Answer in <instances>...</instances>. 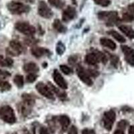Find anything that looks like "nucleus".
Here are the masks:
<instances>
[{"instance_id": "nucleus-14", "label": "nucleus", "mask_w": 134, "mask_h": 134, "mask_svg": "<svg viewBox=\"0 0 134 134\" xmlns=\"http://www.w3.org/2000/svg\"><path fill=\"white\" fill-rule=\"evenodd\" d=\"M31 53L36 58H41L44 55L49 54L50 52L46 48L42 47H34L31 50Z\"/></svg>"}, {"instance_id": "nucleus-36", "label": "nucleus", "mask_w": 134, "mask_h": 134, "mask_svg": "<svg viewBox=\"0 0 134 134\" xmlns=\"http://www.w3.org/2000/svg\"><path fill=\"white\" fill-rule=\"evenodd\" d=\"M40 134H49L48 130L45 127H42L40 128Z\"/></svg>"}, {"instance_id": "nucleus-33", "label": "nucleus", "mask_w": 134, "mask_h": 134, "mask_svg": "<svg viewBox=\"0 0 134 134\" xmlns=\"http://www.w3.org/2000/svg\"><path fill=\"white\" fill-rule=\"evenodd\" d=\"M111 63L113 66L117 67V64H118V63H119V58H118V57H117V56H113V55H111Z\"/></svg>"}, {"instance_id": "nucleus-21", "label": "nucleus", "mask_w": 134, "mask_h": 134, "mask_svg": "<svg viewBox=\"0 0 134 134\" xmlns=\"http://www.w3.org/2000/svg\"><path fill=\"white\" fill-rule=\"evenodd\" d=\"M49 87H50V89L52 90V91L54 93H55V94H57L58 97L61 98V99H64V98H65L66 97L65 93L60 91L58 88H57V87H55L54 86L52 85V84L50 83V82H49Z\"/></svg>"}, {"instance_id": "nucleus-13", "label": "nucleus", "mask_w": 134, "mask_h": 134, "mask_svg": "<svg viewBox=\"0 0 134 134\" xmlns=\"http://www.w3.org/2000/svg\"><path fill=\"white\" fill-rule=\"evenodd\" d=\"M85 61L87 64L91 66L96 65L100 62L99 57H98L97 54L95 52H91V53H88V54L86 55L85 58Z\"/></svg>"}, {"instance_id": "nucleus-9", "label": "nucleus", "mask_w": 134, "mask_h": 134, "mask_svg": "<svg viewBox=\"0 0 134 134\" xmlns=\"http://www.w3.org/2000/svg\"><path fill=\"white\" fill-rule=\"evenodd\" d=\"M23 51V46L21 43L17 40H12L9 42V48L7 49V52L12 56H18Z\"/></svg>"}, {"instance_id": "nucleus-12", "label": "nucleus", "mask_w": 134, "mask_h": 134, "mask_svg": "<svg viewBox=\"0 0 134 134\" xmlns=\"http://www.w3.org/2000/svg\"><path fill=\"white\" fill-rule=\"evenodd\" d=\"M52 76H53L54 81L56 82V84L60 88H61L62 89H66L68 88L66 82L63 76H62L60 72L58 70H54Z\"/></svg>"}, {"instance_id": "nucleus-29", "label": "nucleus", "mask_w": 134, "mask_h": 134, "mask_svg": "<svg viewBox=\"0 0 134 134\" xmlns=\"http://www.w3.org/2000/svg\"><path fill=\"white\" fill-rule=\"evenodd\" d=\"M11 76V74L8 71L0 69V81H3L9 78Z\"/></svg>"}, {"instance_id": "nucleus-39", "label": "nucleus", "mask_w": 134, "mask_h": 134, "mask_svg": "<svg viewBox=\"0 0 134 134\" xmlns=\"http://www.w3.org/2000/svg\"><path fill=\"white\" fill-rule=\"evenodd\" d=\"M114 134H125L124 133V131L121 130H117L115 131Z\"/></svg>"}, {"instance_id": "nucleus-25", "label": "nucleus", "mask_w": 134, "mask_h": 134, "mask_svg": "<svg viewBox=\"0 0 134 134\" xmlns=\"http://www.w3.org/2000/svg\"><path fill=\"white\" fill-rule=\"evenodd\" d=\"M66 47L64 46V44H63L62 42H58L57 44V47H56V51H57V53L58 55H62L64 54V52H65Z\"/></svg>"}, {"instance_id": "nucleus-26", "label": "nucleus", "mask_w": 134, "mask_h": 134, "mask_svg": "<svg viewBox=\"0 0 134 134\" xmlns=\"http://www.w3.org/2000/svg\"><path fill=\"white\" fill-rule=\"evenodd\" d=\"M134 20V14L128 12H125L123 14L122 16V20L124 21H127V22H130Z\"/></svg>"}, {"instance_id": "nucleus-24", "label": "nucleus", "mask_w": 134, "mask_h": 134, "mask_svg": "<svg viewBox=\"0 0 134 134\" xmlns=\"http://www.w3.org/2000/svg\"><path fill=\"white\" fill-rule=\"evenodd\" d=\"M14 61L11 58H0V65L3 66H12L13 65Z\"/></svg>"}, {"instance_id": "nucleus-35", "label": "nucleus", "mask_w": 134, "mask_h": 134, "mask_svg": "<svg viewBox=\"0 0 134 134\" xmlns=\"http://www.w3.org/2000/svg\"><path fill=\"white\" fill-rule=\"evenodd\" d=\"M82 134H95L94 130H89V129H85L82 131Z\"/></svg>"}, {"instance_id": "nucleus-19", "label": "nucleus", "mask_w": 134, "mask_h": 134, "mask_svg": "<svg viewBox=\"0 0 134 134\" xmlns=\"http://www.w3.org/2000/svg\"><path fill=\"white\" fill-rule=\"evenodd\" d=\"M53 27L55 30L60 32V33H64L66 31V28L65 26L61 23V21L58 19H56L54 21Z\"/></svg>"}, {"instance_id": "nucleus-30", "label": "nucleus", "mask_w": 134, "mask_h": 134, "mask_svg": "<svg viewBox=\"0 0 134 134\" xmlns=\"http://www.w3.org/2000/svg\"><path fill=\"white\" fill-rule=\"evenodd\" d=\"M38 78V75L36 73H30L26 76V82L32 83L36 81Z\"/></svg>"}, {"instance_id": "nucleus-22", "label": "nucleus", "mask_w": 134, "mask_h": 134, "mask_svg": "<svg viewBox=\"0 0 134 134\" xmlns=\"http://www.w3.org/2000/svg\"><path fill=\"white\" fill-rule=\"evenodd\" d=\"M14 82L15 85L19 88H21L24 86V77L21 75H15L14 79Z\"/></svg>"}, {"instance_id": "nucleus-1", "label": "nucleus", "mask_w": 134, "mask_h": 134, "mask_svg": "<svg viewBox=\"0 0 134 134\" xmlns=\"http://www.w3.org/2000/svg\"><path fill=\"white\" fill-rule=\"evenodd\" d=\"M98 18L100 20L105 21L107 26H113L119 21L118 14L115 11H104L98 13Z\"/></svg>"}, {"instance_id": "nucleus-10", "label": "nucleus", "mask_w": 134, "mask_h": 134, "mask_svg": "<svg viewBox=\"0 0 134 134\" xmlns=\"http://www.w3.org/2000/svg\"><path fill=\"white\" fill-rule=\"evenodd\" d=\"M121 50L125 56V59L130 65L134 66V49L127 46H121Z\"/></svg>"}, {"instance_id": "nucleus-23", "label": "nucleus", "mask_w": 134, "mask_h": 134, "mask_svg": "<svg viewBox=\"0 0 134 134\" xmlns=\"http://www.w3.org/2000/svg\"><path fill=\"white\" fill-rule=\"evenodd\" d=\"M48 1L51 5L58 9L63 8L64 5V2L62 0H48Z\"/></svg>"}, {"instance_id": "nucleus-31", "label": "nucleus", "mask_w": 134, "mask_h": 134, "mask_svg": "<svg viewBox=\"0 0 134 134\" xmlns=\"http://www.w3.org/2000/svg\"><path fill=\"white\" fill-rule=\"evenodd\" d=\"M60 69L61 71L65 75H70L72 72V69L70 67L66 65H64V64L60 66Z\"/></svg>"}, {"instance_id": "nucleus-2", "label": "nucleus", "mask_w": 134, "mask_h": 134, "mask_svg": "<svg viewBox=\"0 0 134 134\" xmlns=\"http://www.w3.org/2000/svg\"><path fill=\"white\" fill-rule=\"evenodd\" d=\"M8 9L11 14L14 15H21L22 14L29 12L30 8L27 5L19 2H10L7 5Z\"/></svg>"}, {"instance_id": "nucleus-4", "label": "nucleus", "mask_w": 134, "mask_h": 134, "mask_svg": "<svg viewBox=\"0 0 134 134\" xmlns=\"http://www.w3.org/2000/svg\"><path fill=\"white\" fill-rule=\"evenodd\" d=\"M15 28L20 33L31 36L36 32L35 27L26 21H18L15 23Z\"/></svg>"}, {"instance_id": "nucleus-34", "label": "nucleus", "mask_w": 134, "mask_h": 134, "mask_svg": "<svg viewBox=\"0 0 134 134\" xmlns=\"http://www.w3.org/2000/svg\"><path fill=\"white\" fill-rule=\"evenodd\" d=\"M68 134H78L77 129H76V127L75 125L71 126V127L69 130V132H68Z\"/></svg>"}, {"instance_id": "nucleus-40", "label": "nucleus", "mask_w": 134, "mask_h": 134, "mask_svg": "<svg viewBox=\"0 0 134 134\" xmlns=\"http://www.w3.org/2000/svg\"><path fill=\"white\" fill-rule=\"evenodd\" d=\"M21 1L26 2V3H32L34 2V0H21Z\"/></svg>"}, {"instance_id": "nucleus-11", "label": "nucleus", "mask_w": 134, "mask_h": 134, "mask_svg": "<svg viewBox=\"0 0 134 134\" xmlns=\"http://www.w3.org/2000/svg\"><path fill=\"white\" fill-rule=\"evenodd\" d=\"M76 11L75 8L70 6V5H69V6H67V8L63 12L62 19H63V21H64V22H68L70 20H73L75 16H76Z\"/></svg>"}, {"instance_id": "nucleus-17", "label": "nucleus", "mask_w": 134, "mask_h": 134, "mask_svg": "<svg viewBox=\"0 0 134 134\" xmlns=\"http://www.w3.org/2000/svg\"><path fill=\"white\" fill-rule=\"evenodd\" d=\"M119 29L130 39H134V30L130 26L121 25L119 26Z\"/></svg>"}, {"instance_id": "nucleus-20", "label": "nucleus", "mask_w": 134, "mask_h": 134, "mask_svg": "<svg viewBox=\"0 0 134 134\" xmlns=\"http://www.w3.org/2000/svg\"><path fill=\"white\" fill-rule=\"evenodd\" d=\"M107 34H109V35H111V36L113 37V38H115L117 41H118L120 43H124L125 42V38H124L122 35H121L120 34L118 33L115 30H111L109 32H107Z\"/></svg>"}, {"instance_id": "nucleus-16", "label": "nucleus", "mask_w": 134, "mask_h": 134, "mask_svg": "<svg viewBox=\"0 0 134 134\" xmlns=\"http://www.w3.org/2000/svg\"><path fill=\"white\" fill-rule=\"evenodd\" d=\"M100 44L103 46L104 47H106L107 48L110 49L111 50H114L116 49V44L111 39H109L107 38H102L100 39Z\"/></svg>"}, {"instance_id": "nucleus-8", "label": "nucleus", "mask_w": 134, "mask_h": 134, "mask_svg": "<svg viewBox=\"0 0 134 134\" xmlns=\"http://www.w3.org/2000/svg\"><path fill=\"white\" fill-rule=\"evenodd\" d=\"M76 73L80 80L85 85L88 86H91L93 85V81L91 79L89 74L85 69H84L83 67L80 65L78 66L76 68Z\"/></svg>"}, {"instance_id": "nucleus-38", "label": "nucleus", "mask_w": 134, "mask_h": 134, "mask_svg": "<svg viewBox=\"0 0 134 134\" xmlns=\"http://www.w3.org/2000/svg\"><path fill=\"white\" fill-rule=\"evenodd\" d=\"M128 134H134V125H131L129 128Z\"/></svg>"}, {"instance_id": "nucleus-7", "label": "nucleus", "mask_w": 134, "mask_h": 134, "mask_svg": "<svg viewBox=\"0 0 134 134\" xmlns=\"http://www.w3.org/2000/svg\"><path fill=\"white\" fill-rule=\"evenodd\" d=\"M38 13L41 17L46 19H50L53 16V12L48 7L46 2H40L38 5Z\"/></svg>"}, {"instance_id": "nucleus-3", "label": "nucleus", "mask_w": 134, "mask_h": 134, "mask_svg": "<svg viewBox=\"0 0 134 134\" xmlns=\"http://www.w3.org/2000/svg\"><path fill=\"white\" fill-rule=\"evenodd\" d=\"M0 119L9 124H13L16 121L14 111L9 105H4L0 107Z\"/></svg>"}, {"instance_id": "nucleus-32", "label": "nucleus", "mask_w": 134, "mask_h": 134, "mask_svg": "<svg viewBox=\"0 0 134 134\" xmlns=\"http://www.w3.org/2000/svg\"><path fill=\"white\" fill-rule=\"evenodd\" d=\"M128 125V122L126 120H121L117 124V127L119 128V130H125L126 127Z\"/></svg>"}, {"instance_id": "nucleus-27", "label": "nucleus", "mask_w": 134, "mask_h": 134, "mask_svg": "<svg viewBox=\"0 0 134 134\" xmlns=\"http://www.w3.org/2000/svg\"><path fill=\"white\" fill-rule=\"evenodd\" d=\"M11 86L10 84L7 81H0V90L2 91H7L11 89Z\"/></svg>"}, {"instance_id": "nucleus-28", "label": "nucleus", "mask_w": 134, "mask_h": 134, "mask_svg": "<svg viewBox=\"0 0 134 134\" xmlns=\"http://www.w3.org/2000/svg\"><path fill=\"white\" fill-rule=\"evenodd\" d=\"M95 4L99 5L102 7H107L111 3L110 0H93Z\"/></svg>"}, {"instance_id": "nucleus-6", "label": "nucleus", "mask_w": 134, "mask_h": 134, "mask_svg": "<svg viewBox=\"0 0 134 134\" xmlns=\"http://www.w3.org/2000/svg\"><path fill=\"white\" fill-rule=\"evenodd\" d=\"M36 88L37 91L44 97L51 99V100L54 99V95L53 92L52 91V90L50 89L48 86H47L43 82H38L36 85Z\"/></svg>"}, {"instance_id": "nucleus-15", "label": "nucleus", "mask_w": 134, "mask_h": 134, "mask_svg": "<svg viewBox=\"0 0 134 134\" xmlns=\"http://www.w3.org/2000/svg\"><path fill=\"white\" fill-rule=\"evenodd\" d=\"M24 70L26 72L30 73H36L39 71V67L36 63H28L24 64L23 67Z\"/></svg>"}, {"instance_id": "nucleus-18", "label": "nucleus", "mask_w": 134, "mask_h": 134, "mask_svg": "<svg viewBox=\"0 0 134 134\" xmlns=\"http://www.w3.org/2000/svg\"><path fill=\"white\" fill-rule=\"evenodd\" d=\"M58 121H59V124H60L63 131H66L70 124V120L69 117L67 115H61L59 117Z\"/></svg>"}, {"instance_id": "nucleus-5", "label": "nucleus", "mask_w": 134, "mask_h": 134, "mask_svg": "<svg viewBox=\"0 0 134 134\" xmlns=\"http://www.w3.org/2000/svg\"><path fill=\"white\" fill-rule=\"evenodd\" d=\"M116 119V115L115 111L113 110L106 111L103 115V124L104 127L107 130L111 131L113 127V124Z\"/></svg>"}, {"instance_id": "nucleus-37", "label": "nucleus", "mask_w": 134, "mask_h": 134, "mask_svg": "<svg viewBox=\"0 0 134 134\" xmlns=\"http://www.w3.org/2000/svg\"><path fill=\"white\" fill-rule=\"evenodd\" d=\"M127 10L128 12H130L132 13V14H134V3L128 5Z\"/></svg>"}]
</instances>
